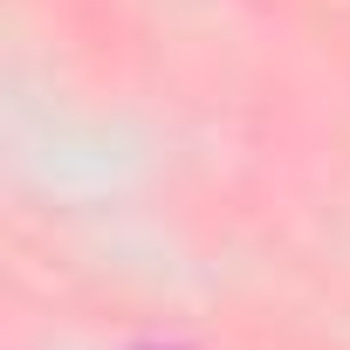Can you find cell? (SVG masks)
Returning a JSON list of instances; mask_svg holds the SVG:
<instances>
[{
	"mask_svg": "<svg viewBox=\"0 0 350 350\" xmlns=\"http://www.w3.org/2000/svg\"><path fill=\"white\" fill-rule=\"evenodd\" d=\"M151 350H165V343H151Z\"/></svg>",
	"mask_w": 350,
	"mask_h": 350,
	"instance_id": "1",
	"label": "cell"
}]
</instances>
